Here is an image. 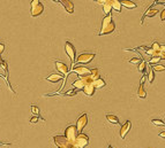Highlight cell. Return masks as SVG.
I'll return each instance as SVG.
<instances>
[{
    "mask_svg": "<svg viewBox=\"0 0 165 148\" xmlns=\"http://www.w3.org/2000/svg\"><path fill=\"white\" fill-rule=\"evenodd\" d=\"M112 7L114 11H117L118 13H121V1H118V0H112Z\"/></svg>",
    "mask_w": 165,
    "mask_h": 148,
    "instance_id": "cell-20",
    "label": "cell"
},
{
    "mask_svg": "<svg viewBox=\"0 0 165 148\" xmlns=\"http://www.w3.org/2000/svg\"><path fill=\"white\" fill-rule=\"evenodd\" d=\"M30 108H31V113H32V115H34V116H37V117H40V118H43V117L40 115V108H38V107L31 105V107H30Z\"/></svg>",
    "mask_w": 165,
    "mask_h": 148,
    "instance_id": "cell-24",
    "label": "cell"
},
{
    "mask_svg": "<svg viewBox=\"0 0 165 148\" xmlns=\"http://www.w3.org/2000/svg\"><path fill=\"white\" fill-rule=\"evenodd\" d=\"M146 68H147V63H146L144 61H141L140 64H139V71L142 72V74H144V72H146Z\"/></svg>",
    "mask_w": 165,
    "mask_h": 148,
    "instance_id": "cell-26",
    "label": "cell"
},
{
    "mask_svg": "<svg viewBox=\"0 0 165 148\" xmlns=\"http://www.w3.org/2000/svg\"><path fill=\"white\" fill-rule=\"evenodd\" d=\"M89 77L93 79V81H96V79H98V78H101V77H99V71H98V69H97V68H95V69H93V70H91Z\"/></svg>",
    "mask_w": 165,
    "mask_h": 148,
    "instance_id": "cell-23",
    "label": "cell"
},
{
    "mask_svg": "<svg viewBox=\"0 0 165 148\" xmlns=\"http://www.w3.org/2000/svg\"><path fill=\"white\" fill-rule=\"evenodd\" d=\"M141 59L140 57H133V59H130L129 60V63H132V64H136V63H139V62H141Z\"/></svg>",
    "mask_w": 165,
    "mask_h": 148,
    "instance_id": "cell-32",
    "label": "cell"
},
{
    "mask_svg": "<svg viewBox=\"0 0 165 148\" xmlns=\"http://www.w3.org/2000/svg\"><path fill=\"white\" fill-rule=\"evenodd\" d=\"M161 52L163 54H165V45H161Z\"/></svg>",
    "mask_w": 165,
    "mask_h": 148,
    "instance_id": "cell-38",
    "label": "cell"
},
{
    "mask_svg": "<svg viewBox=\"0 0 165 148\" xmlns=\"http://www.w3.org/2000/svg\"><path fill=\"white\" fill-rule=\"evenodd\" d=\"M77 136H79V132H77L76 125H69V126L66 127V130H65V137L67 138L68 141H71V142L74 144V141L76 140Z\"/></svg>",
    "mask_w": 165,
    "mask_h": 148,
    "instance_id": "cell-4",
    "label": "cell"
},
{
    "mask_svg": "<svg viewBox=\"0 0 165 148\" xmlns=\"http://www.w3.org/2000/svg\"><path fill=\"white\" fill-rule=\"evenodd\" d=\"M89 137L84 133H79L77 138H76V140L74 141V145H75L76 147L79 148H84L87 145L89 144Z\"/></svg>",
    "mask_w": 165,
    "mask_h": 148,
    "instance_id": "cell-8",
    "label": "cell"
},
{
    "mask_svg": "<svg viewBox=\"0 0 165 148\" xmlns=\"http://www.w3.org/2000/svg\"><path fill=\"white\" fill-rule=\"evenodd\" d=\"M161 20L162 21H165V8L163 11H161Z\"/></svg>",
    "mask_w": 165,
    "mask_h": 148,
    "instance_id": "cell-35",
    "label": "cell"
},
{
    "mask_svg": "<svg viewBox=\"0 0 165 148\" xmlns=\"http://www.w3.org/2000/svg\"><path fill=\"white\" fill-rule=\"evenodd\" d=\"M158 12H159V11H158V9H156V8L150 7L147 11V13L144 14V16H146V17H152V16H155V15L157 14ZM144 16H143V20H144Z\"/></svg>",
    "mask_w": 165,
    "mask_h": 148,
    "instance_id": "cell-21",
    "label": "cell"
},
{
    "mask_svg": "<svg viewBox=\"0 0 165 148\" xmlns=\"http://www.w3.org/2000/svg\"><path fill=\"white\" fill-rule=\"evenodd\" d=\"M40 117L34 116V117H32V118H31V120H30V123H31V124H36L37 122H38V120H40ZM40 120L45 121V120H44V118H40Z\"/></svg>",
    "mask_w": 165,
    "mask_h": 148,
    "instance_id": "cell-33",
    "label": "cell"
},
{
    "mask_svg": "<svg viewBox=\"0 0 165 148\" xmlns=\"http://www.w3.org/2000/svg\"><path fill=\"white\" fill-rule=\"evenodd\" d=\"M151 48L154 49L155 52H161V45H159L158 42H152V45H151Z\"/></svg>",
    "mask_w": 165,
    "mask_h": 148,
    "instance_id": "cell-29",
    "label": "cell"
},
{
    "mask_svg": "<svg viewBox=\"0 0 165 148\" xmlns=\"http://www.w3.org/2000/svg\"><path fill=\"white\" fill-rule=\"evenodd\" d=\"M30 5H31V16L32 17H38L40 15L43 14L44 6L40 0H32L31 2H30Z\"/></svg>",
    "mask_w": 165,
    "mask_h": 148,
    "instance_id": "cell-2",
    "label": "cell"
},
{
    "mask_svg": "<svg viewBox=\"0 0 165 148\" xmlns=\"http://www.w3.org/2000/svg\"><path fill=\"white\" fill-rule=\"evenodd\" d=\"M115 30V23L112 21V16L111 14L106 15L103 21H102V27H101V31L98 32V36H105V35H110Z\"/></svg>",
    "mask_w": 165,
    "mask_h": 148,
    "instance_id": "cell-1",
    "label": "cell"
},
{
    "mask_svg": "<svg viewBox=\"0 0 165 148\" xmlns=\"http://www.w3.org/2000/svg\"><path fill=\"white\" fill-rule=\"evenodd\" d=\"M163 57H152L150 59V63L151 64H155V63H157L158 61H161Z\"/></svg>",
    "mask_w": 165,
    "mask_h": 148,
    "instance_id": "cell-30",
    "label": "cell"
},
{
    "mask_svg": "<svg viewBox=\"0 0 165 148\" xmlns=\"http://www.w3.org/2000/svg\"><path fill=\"white\" fill-rule=\"evenodd\" d=\"M161 138H165V130L164 131H162V132H159V134H158Z\"/></svg>",
    "mask_w": 165,
    "mask_h": 148,
    "instance_id": "cell-37",
    "label": "cell"
},
{
    "mask_svg": "<svg viewBox=\"0 0 165 148\" xmlns=\"http://www.w3.org/2000/svg\"><path fill=\"white\" fill-rule=\"evenodd\" d=\"M151 123L154 124V125H157V126H164L165 125L164 122L161 120H151Z\"/></svg>",
    "mask_w": 165,
    "mask_h": 148,
    "instance_id": "cell-28",
    "label": "cell"
},
{
    "mask_svg": "<svg viewBox=\"0 0 165 148\" xmlns=\"http://www.w3.org/2000/svg\"><path fill=\"white\" fill-rule=\"evenodd\" d=\"M71 71L75 72L76 75H79L80 78L88 77V76H90V72H91V70H89L88 68L83 67V66H74V67H73V69Z\"/></svg>",
    "mask_w": 165,
    "mask_h": 148,
    "instance_id": "cell-9",
    "label": "cell"
},
{
    "mask_svg": "<svg viewBox=\"0 0 165 148\" xmlns=\"http://www.w3.org/2000/svg\"><path fill=\"white\" fill-rule=\"evenodd\" d=\"M54 64H56V68H57V70L59 71V72H61V75H68L69 72V68L66 66V64L64 63V62H61V61H56L54 62Z\"/></svg>",
    "mask_w": 165,
    "mask_h": 148,
    "instance_id": "cell-11",
    "label": "cell"
},
{
    "mask_svg": "<svg viewBox=\"0 0 165 148\" xmlns=\"http://www.w3.org/2000/svg\"><path fill=\"white\" fill-rule=\"evenodd\" d=\"M93 57H95V54H93V53L80 54L79 57H77V59H76V62L74 66H80V63H82V64L90 63V62L93 60Z\"/></svg>",
    "mask_w": 165,
    "mask_h": 148,
    "instance_id": "cell-6",
    "label": "cell"
},
{
    "mask_svg": "<svg viewBox=\"0 0 165 148\" xmlns=\"http://www.w3.org/2000/svg\"><path fill=\"white\" fill-rule=\"evenodd\" d=\"M105 81L104 79H102V78H98L96 81H93V86L96 88H103L105 86Z\"/></svg>",
    "mask_w": 165,
    "mask_h": 148,
    "instance_id": "cell-22",
    "label": "cell"
},
{
    "mask_svg": "<svg viewBox=\"0 0 165 148\" xmlns=\"http://www.w3.org/2000/svg\"><path fill=\"white\" fill-rule=\"evenodd\" d=\"M59 2L64 6L68 14H73L74 13V4H73L72 1H69V0H60Z\"/></svg>",
    "mask_w": 165,
    "mask_h": 148,
    "instance_id": "cell-13",
    "label": "cell"
},
{
    "mask_svg": "<svg viewBox=\"0 0 165 148\" xmlns=\"http://www.w3.org/2000/svg\"><path fill=\"white\" fill-rule=\"evenodd\" d=\"M58 148H61V147H58Z\"/></svg>",
    "mask_w": 165,
    "mask_h": 148,
    "instance_id": "cell-42",
    "label": "cell"
},
{
    "mask_svg": "<svg viewBox=\"0 0 165 148\" xmlns=\"http://www.w3.org/2000/svg\"><path fill=\"white\" fill-rule=\"evenodd\" d=\"M53 140H54V144L57 145L58 147H61V148H72L74 146L73 142L67 140V138L65 136H54L53 137Z\"/></svg>",
    "mask_w": 165,
    "mask_h": 148,
    "instance_id": "cell-3",
    "label": "cell"
},
{
    "mask_svg": "<svg viewBox=\"0 0 165 148\" xmlns=\"http://www.w3.org/2000/svg\"><path fill=\"white\" fill-rule=\"evenodd\" d=\"M121 5L122 6H125L126 8H128V9L136 8V4L133 2V1H130V0H124V1H121Z\"/></svg>",
    "mask_w": 165,
    "mask_h": 148,
    "instance_id": "cell-19",
    "label": "cell"
},
{
    "mask_svg": "<svg viewBox=\"0 0 165 148\" xmlns=\"http://www.w3.org/2000/svg\"><path fill=\"white\" fill-rule=\"evenodd\" d=\"M76 90H72V91H68L66 92V93H64V95H71V96H73V95H76Z\"/></svg>",
    "mask_w": 165,
    "mask_h": 148,
    "instance_id": "cell-34",
    "label": "cell"
},
{
    "mask_svg": "<svg viewBox=\"0 0 165 148\" xmlns=\"http://www.w3.org/2000/svg\"><path fill=\"white\" fill-rule=\"evenodd\" d=\"M154 78H155V74H154V70L151 69L149 75H148V79H149V83H152L154 81Z\"/></svg>",
    "mask_w": 165,
    "mask_h": 148,
    "instance_id": "cell-31",
    "label": "cell"
},
{
    "mask_svg": "<svg viewBox=\"0 0 165 148\" xmlns=\"http://www.w3.org/2000/svg\"><path fill=\"white\" fill-rule=\"evenodd\" d=\"M144 81H146V77H142L141 78V81H140V86H139V88H137V96L140 99H146L147 98V92H146V90H144V86H143V83Z\"/></svg>",
    "mask_w": 165,
    "mask_h": 148,
    "instance_id": "cell-14",
    "label": "cell"
},
{
    "mask_svg": "<svg viewBox=\"0 0 165 148\" xmlns=\"http://www.w3.org/2000/svg\"><path fill=\"white\" fill-rule=\"evenodd\" d=\"M87 124H88V115L84 113L76 121V129H77V132H79V133H82L83 129L87 126Z\"/></svg>",
    "mask_w": 165,
    "mask_h": 148,
    "instance_id": "cell-10",
    "label": "cell"
},
{
    "mask_svg": "<svg viewBox=\"0 0 165 148\" xmlns=\"http://www.w3.org/2000/svg\"><path fill=\"white\" fill-rule=\"evenodd\" d=\"M156 4H165V0H157Z\"/></svg>",
    "mask_w": 165,
    "mask_h": 148,
    "instance_id": "cell-39",
    "label": "cell"
},
{
    "mask_svg": "<svg viewBox=\"0 0 165 148\" xmlns=\"http://www.w3.org/2000/svg\"><path fill=\"white\" fill-rule=\"evenodd\" d=\"M83 93L87 95V96H93V94H95V91H96V87L93 86V81H91V83H88V84L84 86V88L82 90Z\"/></svg>",
    "mask_w": 165,
    "mask_h": 148,
    "instance_id": "cell-12",
    "label": "cell"
},
{
    "mask_svg": "<svg viewBox=\"0 0 165 148\" xmlns=\"http://www.w3.org/2000/svg\"><path fill=\"white\" fill-rule=\"evenodd\" d=\"M72 148H79V147H76L75 145H74V146H73V147H72Z\"/></svg>",
    "mask_w": 165,
    "mask_h": 148,
    "instance_id": "cell-41",
    "label": "cell"
},
{
    "mask_svg": "<svg viewBox=\"0 0 165 148\" xmlns=\"http://www.w3.org/2000/svg\"><path fill=\"white\" fill-rule=\"evenodd\" d=\"M62 79V76L61 75H58V74H52V75H49L46 77V81H51V83H58Z\"/></svg>",
    "mask_w": 165,
    "mask_h": 148,
    "instance_id": "cell-17",
    "label": "cell"
},
{
    "mask_svg": "<svg viewBox=\"0 0 165 148\" xmlns=\"http://www.w3.org/2000/svg\"><path fill=\"white\" fill-rule=\"evenodd\" d=\"M93 81V79L88 76V77H83V78H79V79H76L75 81H73V87H74V90H76V91H79V90H81L82 91L83 88H84V86H86L88 83H91Z\"/></svg>",
    "mask_w": 165,
    "mask_h": 148,
    "instance_id": "cell-7",
    "label": "cell"
},
{
    "mask_svg": "<svg viewBox=\"0 0 165 148\" xmlns=\"http://www.w3.org/2000/svg\"><path fill=\"white\" fill-rule=\"evenodd\" d=\"M113 9L112 7V0H105V2L103 4V11L106 15L111 14V11Z\"/></svg>",
    "mask_w": 165,
    "mask_h": 148,
    "instance_id": "cell-16",
    "label": "cell"
},
{
    "mask_svg": "<svg viewBox=\"0 0 165 148\" xmlns=\"http://www.w3.org/2000/svg\"><path fill=\"white\" fill-rule=\"evenodd\" d=\"M0 63H1V68H3L4 71L6 72V77H7V81H8V64H7V62L4 60H1L0 61ZM8 83H9V81H8Z\"/></svg>",
    "mask_w": 165,
    "mask_h": 148,
    "instance_id": "cell-25",
    "label": "cell"
},
{
    "mask_svg": "<svg viewBox=\"0 0 165 148\" xmlns=\"http://www.w3.org/2000/svg\"><path fill=\"white\" fill-rule=\"evenodd\" d=\"M4 51H5V45L4 44H0V54L3 53Z\"/></svg>",
    "mask_w": 165,
    "mask_h": 148,
    "instance_id": "cell-36",
    "label": "cell"
},
{
    "mask_svg": "<svg viewBox=\"0 0 165 148\" xmlns=\"http://www.w3.org/2000/svg\"><path fill=\"white\" fill-rule=\"evenodd\" d=\"M65 51H66V54L68 55V57L71 59V63H72V67H74L75 64V55H76V49L74 47L71 42H65Z\"/></svg>",
    "mask_w": 165,
    "mask_h": 148,
    "instance_id": "cell-5",
    "label": "cell"
},
{
    "mask_svg": "<svg viewBox=\"0 0 165 148\" xmlns=\"http://www.w3.org/2000/svg\"><path fill=\"white\" fill-rule=\"evenodd\" d=\"M108 148H114V147H113V146H111V145H110V146H108Z\"/></svg>",
    "mask_w": 165,
    "mask_h": 148,
    "instance_id": "cell-40",
    "label": "cell"
},
{
    "mask_svg": "<svg viewBox=\"0 0 165 148\" xmlns=\"http://www.w3.org/2000/svg\"><path fill=\"white\" fill-rule=\"evenodd\" d=\"M130 126H132L130 121H126V123L122 124L121 129H120V138H121V139H125L126 134L128 133V131L130 130Z\"/></svg>",
    "mask_w": 165,
    "mask_h": 148,
    "instance_id": "cell-15",
    "label": "cell"
},
{
    "mask_svg": "<svg viewBox=\"0 0 165 148\" xmlns=\"http://www.w3.org/2000/svg\"><path fill=\"white\" fill-rule=\"evenodd\" d=\"M106 120L111 124H117V125H118V124L120 123L118 117L115 116V115H112V114H106Z\"/></svg>",
    "mask_w": 165,
    "mask_h": 148,
    "instance_id": "cell-18",
    "label": "cell"
},
{
    "mask_svg": "<svg viewBox=\"0 0 165 148\" xmlns=\"http://www.w3.org/2000/svg\"><path fill=\"white\" fill-rule=\"evenodd\" d=\"M152 70L155 71H165V66H162V64H155L152 67Z\"/></svg>",
    "mask_w": 165,
    "mask_h": 148,
    "instance_id": "cell-27",
    "label": "cell"
}]
</instances>
